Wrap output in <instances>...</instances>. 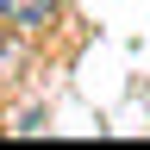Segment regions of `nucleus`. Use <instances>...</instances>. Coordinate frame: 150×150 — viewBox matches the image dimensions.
Instances as JSON below:
<instances>
[{"label": "nucleus", "instance_id": "nucleus-2", "mask_svg": "<svg viewBox=\"0 0 150 150\" xmlns=\"http://www.w3.org/2000/svg\"><path fill=\"white\" fill-rule=\"evenodd\" d=\"M19 69H25V44H19V31H13L6 44H0V81H13Z\"/></svg>", "mask_w": 150, "mask_h": 150}, {"label": "nucleus", "instance_id": "nucleus-1", "mask_svg": "<svg viewBox=\"0 0 150 150\" xmlns=\"http://www.w3.org/2000/svg\"><path fill=\"white\" fill-rule=\"evenodd\" d=\"M56 6H63V0H0V19H6V31L38 38V31L56 19Z\"/></svg>", "mask_w": 150, "mask_h": 150}]
</instances>
